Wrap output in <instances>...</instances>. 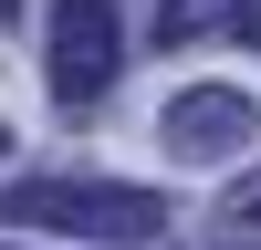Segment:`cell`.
<instances>
[{
  "instance_id": "6da1fadb",
  "label": "cell",
  "mask_w": 261,
  "mask_h": 250,
  "mask_svg": "<svg viewBox=\"0 0 261 250\" xmlns=\"http://www.w3.org/2000/svg\"><path fill=\"white\" fill-rule=\"evenodd\" d=\"M0 219L11 229H73V240H157L167 229V198L157 188H115V177H21L0 188Z\"/></svg>"
},
{
  "instance_id": "7a4b0ae2",
  "label": "cell",
  "mask_w": 261,
  "mask_h": 250,
  "mask_svg": "<svg viewBox=\"0 0 261 250\" xmlns=\"http://www.w3.org/2000/svg\"><path fill=\"white\" fill-rule=\"evenodd\" d=\"M125 63V32H115V0H53V94L63 104H94Z\"/></svg>"
},
{
  "instance_id": "3957f363",
  "label": "cell",
  "mask_w": 261,
  "mask_h": 250,
  "mask_svg": "<svg viewBox=\"0 0 261 250\" xmlns=\"http://www.w3.org/2000/svg\"><path fill=\"white\" fill-rule=\"evenodd\" d=\"M251 94H241V83H188V94L178 104H167V146H178V157L188 167H220V157H241V146H251Z\"/></svg>"
},
{
  "instance_id": "277c9868",
  "label": "cell",
  "mask_w": 261,
  "mask_h": 250,
  "mask_svg": "<svg viewBox=\"0 0 261 250\" xmlns=\"http://www.w3.org/2000/svg\"><path fill=\"white\" fill-rule=\"evenodd\" d=\"M157 42H261V0H167Z\"/></svg>"
}]
</instances>
